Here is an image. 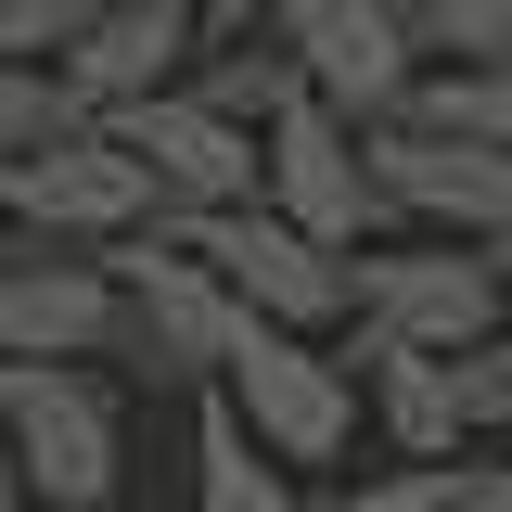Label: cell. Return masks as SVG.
<instances>
[{"label":"cell","instance_id":"cell-21","mask_svg":"<svg viewBox=\"0 0 512 512\" xmlns=\"http://www.w3.org/2000/svg\"><path fill=\"white\" fill-rule=\"evenodd\" d=\"M436 474H448V461H397V474H359V487H333L320 512H436Z\"/></svg>","mask_w":512,"mask_h":512},{"label":"cell","instance_id":"cell-2","mask_svg":"<svg viewBox=\"0 0 512 512\" xmlns=\"http://www.w3.org/2000/svg\"><path fill=\"white\" fill-rule=\"evenodd\" d=\"M116 256V295H128V346H116V372H141L154 397H205L218 384V359H231V333H244V295L205 269L192 244H167V231H128Z\"/></svg>","mask_w":512,"mask_h":512},{"label":"cell","instance_id":"cell-4","mask_svg":"<svg viewBox=\"0 0 512 512\" xmlns=\"http://www.w3.org/2000/svg\"><path fill=\"white\" fill-rule=\"evenodd\" d=\"M0 218L26 231V244H128V231H154L167 218V192H154V167L128 154L103 116L52 128L39 154H0Z\"/></svg>","mask_w":512,"mask_h":512},{"label":"cell","instance_id":"cell-20","mask_svg":"<svg viewBox=\"0 0 512 512\" xmlns=\"http://www.w3.org/2000/svg\"><path fill=\"white\" fill-rule=\"evenodd\" d=\"M90 13H103V0H0V52H13V64H52Z\"/></svg>","mask_w":512,"mask_h":512},{"label":"cell","instance_id":"cell-23","mask_svg":"<svg viewBox=\"0 0 512 512\" xmlns=\"http://www.w3.org/2000/svg\"><path fill=\"white\" fill-rule=\"evenodd\" d=\"M0 512H39V500H26V474H13V448H0Z\"/></svg>","mask_w":512,"mask_h":512},{"label":"cell","instance_id":"cell-17","mask_svg":"<svg viewBox=\"0 0 512 512\" xmlns=\"http://www.w3.org/2000/svg\"><path fill=\"white\" fill-rule=\"evenodd\" d=\"M52 128H77L64 77H52V64H13V52H0V154H39Z\"/></svg>","mask_w":512,"mask_h":512},{"label":"cell","instance_id":"cell-7","mask_svg":"<svg viewBox=\"0 0 512 512\" xmlns=\"http://www.w3.org/2000/svg\"><path fill=\"white\" fill-rule=\"evenodd\" d=\"M500 269L487 244H448V231H384V244L346 256V320H372V333H410V346H487L500 333Z\"/></svg>","mask_w":512,"mask_h":512},{"label":"cell","instance_id":"cell-10","mask_svg":"<svg viewBox=\"0 0 512 512\" xmlns=\"http://www.w3.org/2000/svg\"><path fill=\"white\" fill-rule=\"evenodd\" d=\"M116 346H128L116 256H90V244H13L0 256V359H103L116 372Z\"/></svg>","mask_w":512,"mask_h":512},{"label":"cell","instance_id":"cell-6","mask_svg":"<svg viewBox=\"0 0 512 512\" xmlns=\"http://www.w3.org/2000/svg\"><path fill=\"white\" fill-rule=\"evenodd\" d=\"M154 231L192 244L256 320H282V333H333V320H346V244L295 231L282 205H180V218H154Z\"/></svg>","mask_w":512,"mask_h":512},{"label":"cell","instance_id":"cell-11","mask_svg":"<svg viewBox=\"0 0 512 512\" xmlns=\"http://www.w3.org/2000/svg\"><path fill=\"white\" fill-rule=\"evenodd\" d=\"M192 52H205V13H192V0H103V13L52 52V77H64L77 116H128V103L180 90Z\"/></svg>","mask_w":512,"mask_h":512},{"label":"cell","instance_id":"cell-22","mask_svg":"<svg viewBox=\"0 0 512 512\" xmlns=\"http://www.w3.org/2000/svg\"><path fill=\"white\" fill-rule=\"evenodd\" d=\"M436 512H512V461H448V474H436Z\"/></svg>","mask_w":512,"mask_h":512},{"label":"cell","instance_id":"cell-9","mask_svg":"<svg viewBox=\"0 0 512 512\" xmlns=\"http://www.w3.org/2000/svg\"><path fill=\"white\" fill-rule=\"evenodd\" d=\"M372 180L397 205V231H448V244H500L512 231V154L474 141V128H436V116H372Z\"/></svg>","mask_w":512,"mask_h":512},{"label":"cell","instance_id":"cell-24","mask_svg":"<svg viewBox=\"0 0 512 512\" xmlns=\"http://www.w3.org/2000/svg\"><path fill=\"white\" fill-rule=\"evenodd\" d=\"M487 269H500V295H512V231H500V244H487Z\"/></svg>","mask_w":512,"mask_h":512},{"label":"cell","instance_id":"cell-3","mask_svg":"<svg viewBox=\"0 0 512 512\" xmlns=\"http://www.w3.org/2000/svg\"><path fill=\"white\" fill-rule=\"evenodd\" d=\"M218 397L244 410V436L269 448V461H295V474H320V461H346L359 448V372H346V346H320V333H282V320H244L231 333V359H218Z\"/></svg>","mask_w":512,"mask_h":512},{"label":"cell","instance_id":"cell-5","mask_svg":"<svg viewBox=\"0 0 512 512\" xmlns=\"http://www.w3.org/2000/svg\"><path fill=\"white\" fill-rule=\"evenodd\" d=\"M269 39L295 52V77H308L333 116H410V90L436 77V52H423V0H269Z\"/></svg>","mask_w":512,"mask_h":512},{"label":"cell","instance_id":"cell-14","mask_svg":"<svg viewBox=\"0 0 512 512\" xmlns=\"http://www.w3.org/2000/svg\"><path fill=\"white\" fill-rule=\"evenodd\" d=\"M192 512H320L308 474H295V461H269L218 384L192 397Z\"/></svg>","mask_w":512,"mask_h":512},{"label":"cell","instance_id":"cell-19","mask_svg":"<svg viewBox=\"0 0 512 512\" xmlns=\"http://www.w3.org/2000/svg\"><path fill=\"white\" fill-rule=\"evenodd\" d=\"M461 410H474V436H487V448H512V308H500L487 346H461Z\"/></svg>","mask_w":512,"mask_h":512},{"label":"cell","instance_id":"cell-16","mask_svg":"<svg viewBox=\"0 0 512 512\" xmlns=\"http://www.w3.org/2000/svg\"><path fill=\"white\" fill-rule=\"evenodd\" d=\"M410 116L474 128V141H500V154H512V64H436V77L410 90Z\"/></svg>","mask_w":512,"mask_h":512},{"label":"cell","instance_id":"cell-25","mask_svg":"<svg viewBox=\"0 0 512 512\" xmlns=\"http://www.w3.org/2000/svg\"><path fill=\"white\" fill-rule=\"evenodd\" d=\"M90 512H141V500H128V487H116V500H90Z\"/></svg>","mask_w":512,"mask_h":512},{"label":"cell","instance_id":"cell-15","mask_svg":"<svg viewBox=\"0 0 512 512\" xmlns=\"http://www.w3.org/2000/svg\"><path fill=\"white\" fill-rule=\"evenodd\" d=\"M192 90H205L218 116H244V128H269V116H282V103H295V90H308V77H295V52H282V39L256 26V39H218V52H192Z\"/></svg>","mask_w":512,"mask_h":512},{"label":"cell","instance_id":"cell-13","mask_svg":"<svg viewBox=\"0 0 512 512\" xmlns=\"http://www.w3.org/2000/svg\"><path fill=\"white\" fill-rule=\"evenodd\" d=\"M346 372H359V410L397 461H461L474 448V410H461V359L448 346H410V333H372L346 320Z\"/></svg>","mask_w":512,"mask_h":512},{"label":"cell","instance_id":"cell-1","mask_svg":"<svg viewBox=\"0 0 512 512\" xmlns=\"http://www.w3.org/2000/svg\"><path fill=\"white\" fill-rule=\"evenodd\" d=\"M0 448L39 512H90L128 487V423L103 359H0Z\"/></svg>","mask_w":512,"mask_h":512},{"label":"cell","instance_id":"cell-18","mask_svg":"<svg viewBox=\"0 0 512 512\" xmlns=\"http://www.w3.org/2000/svg\"><path fill=\"white\" fill-rule=\"evenodd\" d=\"M423 52L436 64H512V0H423Z\"/></svg>","mask_w":512,"mask_h":512},{"label":"cell","instance_id":"cell-12","mask_svg":"<svg viewBox=\"0 0 512 512\" xmlns=\"http://www.w3.org/2000/svg\"><path fill=\"white\" fill-rule=\"evenodd\" d=\"M103 128L154 167L167 218H180V205H256V128L218 116L192 77H180V90H154V103H128V116H103Z\"/></svg>","mask_w":512,"mask_h":512},{"label":"cell","instance_id":"cell-8","mask_svg":"<svg viewBox=\"0 0 512 512\" xmlns=\"http://www.w3.org/2000/svg\"><path fill=\"white\" fill-rule=\"evenodd\" d=\"M256 205H282L295 231H320V244H346V256L397 231V205H384V180H372L359 116H333L320 90H295L282 116L256 128Z\"/></svg>","mask_w":512,"mask_h":512},{"label":"cell","instance_id":"cell-26","mask_svg":"<svg viewBox=\"0 0 512 512\" xmlns=\"http://www.w3.org/2000/svg\"><path fill=\"white\" fill-rule=\"evenodd\" d=\"M13 244H26V231H13V218H0V256H13Z\"/></svg>","mask_w":512,"mask_h":512}]
</instances>
